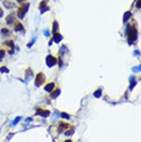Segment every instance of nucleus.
<instances>
[{"instance_id": "obj_20", "label": "nucleus", "mask_w": 141, "mask_h": 142, "mask_svg": "<svg viewBox=\"0 0 141 142\" xmlns=\"http://www.w3.org/2000/svg\"><path fill=\"white\" fill-rule=\"evenodd\" d=\"M93 95H94V96H95L96 98H100V96L102 95V90H101V89H98V90L95 91V92L93 93Z\"/></svg>"}, {"instance_id": "obj_24", "label": "nucleus", "mask_w": 141, "mask_h": 142, "mask_svg": "<svg viewBox=\"0 0 141 142\" xmlns=\"http://www.w3.org/2000/svg\"><path fill=\"white\" fill-rule=\"evenodd\" d=\"M4 55H5V51L4 50H0V61L4 59Z\"/></svg>"}, {"instance_id": "obj_23", "label": "nucleus", "mask_w": 141, "mask_h": 142, "mask_svg": "<svg viewBox=\"0 0 141 142\" xmlns=\"http://www.w3.org/2000/svg\"><path fill=\"white\" fill-rule=\"evenodd\" d=\"M59 126H60V129L62 130V129H64V128H67L68 125L67 124H65V123H64V122H60V125H59Z\"/></svg>"}, {"instance_id": "obj_17", "label": "nucleus", "mask_w": 141, "mask_h": 142, "mask_svg": "<svg viewBox=\"0 0 141 142\" xmlns=\"http://www.w3.org/2000/svg\"><path fill=\"white\" fill-rule=\"evenodd\" d=\"M67 51H68V49H67L66 46H65V45H62V46H61V48H60V50H59V55L63 56L65 53L67 52Z\"/></svg>"}, {"instance_id": "obj_28", "label": "nucleus", "mask_w": 141, "mask_h": 142, "mask_svg": "<svg viewBox=\"0 0 141 142\" xmlns=\"http://www.w3.org/2000/svg\"><path fill=\"white\" fill-rule=\"evenodd\" d=\"M44 35L46 37H49L50 36V32H49V31L48 30H45L44 31Z\"/></svg>"}, {"instance_id": "obj_33", "label": "nucleus", "mask_w": 141, "mask_h": 142, "mask_svg": "<svg viewBox=\"0 0 141 142\" xmlns=\"http://www.w3.org/2000/svg\"><path fill=\"white\" fill-rule=\"evenodd\" d=\"M62 65H63V63H62V59H59V67H62Z\"/></svg>"}, {"instance_id": "obj_18", "label": "nucleus", "mask_w": 141, "mask_h": 142, "mask_svg": "<svg viewBox=\"0 0 141 142\" xmlns=\"http://www.w3.org/2000/svg\"><path fill=\"white\" fill-rule=\"evenodd\" d=\"M60 94V90L58 89V90H56L55 92H53L52 93V95H51V97L52 98V99H56V98H58V95Z\"/></svg>"}, {"instance_id": "obj_4", "label": "nucleus", "mask_w": 141, "mask_h": 142, "mask_svg": "<svg viewBox=\"0 0 141 142\" xmlns=\"http://www.w3.org/2000/svg\"><path fill=\"white\" fill-rule=\"evenodd\" d=\"M45 63L48 67H52V66L57 64V59L52 56V55H48L45 59Z\"/></svg>"}, {"instance_id": "obj_9", "label": "nucleus", "mask_w": 141, "mask_h": 142, "mask_svg": "<svg viewBox=\"0 0 141 142\" xmlns=\"http://www.w3.org/2000/svg\"><path fill=\"white\" fill-rule=\"evenodd\" d=\"M3 4L6 9H12L13 7H15V4L12 3V2L10 1V0H4V1L3 2Z\"/></svg>"}, {"instance_id": "obj_22", "label": "nucleus", "mask_w": 141, "mask_h": 142, "mask_svg": "<svg viewBox=\"0 0 141 142\" xmlns=\"http://www.w3.org/2000/svg\"><path fill=\"white\" fill-rule=\"evenodd\" d=\"M130 83H131V86H130V89L133 90V88L136 85H137V81H136L135 79H134V80H133V81H130Z\"/></svg>"}, {"instance_id": "obj_34", "label": "nucleus", "mask_w": 141, "mask_h": 142, "mask_svg": "<svg viewBox=\"0 0 141 142\" xmlns=\"http://www.w3.org/2000/svg\"><path fill=\"white\" fill-rule=\"evenodd\" d=\"M25 1H26V0H17V2H18V3H23V2H25Z\"/></svg>"}, {"instance_id": "obj_6", "label": "nucleus", "mask_w": 141, "mask_h": 142, "mask_svg": "<svg viewBox=\"0 0 141 142\" xmlns=\"http://www.w3.org/2000/svg\"><path fill=\"white\" fill-rule=\"evenodd\" d=\"M5 45L8 46V47L11 48V50L9 51V53L10 54H13L14 53V49H15V45H14V42L12 40H8L5 42Z\"/></svg>"}, {"instance_id": "obj_27", "label": "nucleus", "mask_w": 141, "mask_h": 142, "mask_svg": "<svg viewBox=\"0 0 141 142\" xmlns=\"http://www.w3.org/2000/svg\"><path fill=\"white\" fill-rule=\"evenodd\" d=\"M130 28H131V25L130 24H127V26H126V29H125V34H128V32H129V31H130Z\"/></svg>"}, {"instance_id": "obj_21", "label": "nucleus", "mask_w": 141, "mask_h": 142, "mask_svg": "<svg viewBox=\"0 0 141 142\" xmlns=\"http://www.w3.org/2000/svg\"><path fill=\"white\" fill-rule=\"evenodd\" d=\"M21 117H17L16 119H14V120H13V122H12V126H15V125H17V123H18L19 121L21 120Z\"/></svg>"}, {"instance_id": "obj_32", "label": "nucleus", "mask_w": 141, "mask_h": 142, "mask_svg": "<svg viewBox=\"0 0 141 142\" xmlns=\"http://www.w3.org/2000/svg\"><path fill=\"white\" fill-rule=\"evenodd\" d=\"M4 16V11L2 10V8L0 7V17H2Z\"/></svg>"}, {"instance_id": "obj_2", "label": "nucleus", "mask_w": 141, "mask_h": 142, "mask_svg": "<svg viewBox=\"0 0 141 142\" xmlns=\"http://www.w3.org/2000/svg\"><path fill=\"white\" fill-rule=\"evenodd\" d=\"M128 42L129 44H133V42H135L138 39V31L135 27L130 28V31L128 32Z\"/></svg>"}, {"instance_id": "obj_3", "label": "nucleus", "mask_w": 141, "mask_h": 142, "mask_svg": "<svg viewBox=\"0 0 141 142\" xmlns=\"http://www.w3.org/2000/svg\"><path fill=\"white\" fill-rule=\"evenodd\" d=\"M45 81V76L43 72H38L37 74L36 79H35V86L39 87L44 84V82Z\"/></svg>"}, {"instance_id": "obj_1", "label": "nucleus", "mask_w": 141, "mask_h": 142, "mask_svg": "<svg viewBox=\"0 0 141 142\" xmlns=\"http://www.w3.org/2000/svg\"><path fill=\"white\" fill-rule=\"evenodd\" d=\"M29 8H30V4L29 3L22 4L20 7L17 9V17H18V18L23 19L24 17H25V14L27 13Z\"/></svg>"}, {"instance_id": "obj_15", "label": "nucleus", "mask_w": 141, "mask_h": 142, "mask_svg": "<svg viewBox=\"0 0 141 142\" xmlns=\"http://www.w3.org/2000/svg\"><path fill=\"white\" fill-rule=\"evenodd\" d=\"M54 83H49V84H47V85L45 86V90L46 91V92H51L52 90H53V88H54Z\"/></svg>"}, {"instance_id": "obj_7", "label": "nucleus", "mask_w": 141, "mask_h": 142, "mask_svg": "<svg viewBox=\"0 0 141 142\" xmlns=\"http://www.w3.org/2000/svg\"><path fill=\"white\" fill-rule=\"evenodd\" d=\"M37 114H39L42 117H48L50 115V111L48 110H43V109H37Z\"/></svg>"}, {"instance_id": "obj_25", "label": "nucleus", "mask_w": 141, "mask_h": 142, "mask_svg": "<svg viewBox=\"0 0 141 142\" xmlns=\"http://www.w3.org/2000/svg\"><path fill=\"white\" fill-rule=\"evenodd\" d=\"M133 71L134 72H139L140 71H141V67H140V65H138V66H136V67L133 68Z\"/></svg>"}, {"instance_id": "obj_11", "label": "nucleus", "mask_w": 141, "mask_h": 142, "mask_svg": "<svg viewBox=\"0 0 141 142\" xmlns=\"http://www.w3.org/2000/svg\"><path fill=\"white\" fill-rule=\"evenodd\" d=\"M5 21H6V24H12L13 22L15 21L14 15H13V14L8 15V16L6 17V18H5Z\"/></svg>"}, {"instance_id": "obj_30", "label": "nucleus", "mask_w": 141, "mask_h": 142, "mask_svg": "<svg viewBox=\"0 0 141 142\" xmlns=\"http://www.w3.org/2000/svg\"><path fill=\"white\" fill-rule=\"evenodd\" d=\"M34 42H35V39H33V40H32V41H31L30 43H29V44H28V45H27V46H28V47H29V48H30V47H32V45H33V44H34Z\"/></svg>"}, {"instance_id": "obj_16", "label": "nucleus", "mask_w": 141, "mask_h": 142, "mask_svg": "<svg viewBox=\"0 0 141 142\" xmlns=\"http://www.w3.org/2000/svg\"><path fill=\"white\" fill-rule=\"evenodd\" d=\"M0 33H1L2 36L6 37L10 34V31H9V29H7V28H2L1 31H0Z\"/></svg>"}, {"instance_id": "obj_26", "label": "nucleus", "mask_w": 141, "mask_h": 142, "mask_svg": "<svg viewBox=\"0 0 141 142\" xmlns=\"http://www.w3.org/2000/svg\"><path fill=\"white\" fill-rule=\"evenodd\" d=\"M60 115H61V117H62V118H65V119H70V116L67 113H65V112H62Z\"/></svg>"}, {"instance_id": "obj_29", "label": "nucleus", "mask_w": 141, "mask_h": 142, "mask_svg": "<svg viewBox=\"0 0 141 142\" xmlns=\"http://www.w3.org/2000/svg\"><path fill=\"white\" fill-rule=\"evenodd\" d=\"M74 132V130H70V131H68V132H65V135H72V134Z\"/></svg>"}, {"instance_id": "obj_5", "label": "nucleus", "mask_w": 141, "mask_h": 142, "mask_svg": "<svg viewBox=\"0 0 141 142\" xmlns=\"http://www.w3.org/2000/svg\"><path fill=\"white\" fill-rule=\"evenodd\" d=\"M39 10H40L41 14L45 13V12H48L50 10V7L47 6V0H43L39 4Z\"/></svg>"}, {"instance_id": "obj_19", "label": "nucleus", "mask_w": 141, "mask_h": 142, "mask_svg": "<svg viewBox=\"0 0 141 142\" xmlns=\"http://www.w3.org/2000/svg\"><path fill=\"white\" fill-rule=\"evenodd\" d=\"M9 72H10V70L8 69L6 66H1L0 67V72L2 73H8Z\"/></svg>"}, {"instance_id": "obj_35", "label": "nucleus", "mask_w": 141, "mask_h": 142, "mask_svg": "<svg viewBox=\"0 0 141 142\" xmlns=\"http://www.w3.org/2000/svg\"><path fill=\"white\" fill-rule=\"evenodd\" d=\"M65 142H72V140H70V139H69V140H66Z\"/></svg>"}, {"instance_id": "obj_13", "label": "nucleus", "mask_w": 141, "mask_h": 142, "mask_svg": "<svg viewBox=\"0 0 141 142\" xmlns=\"http://www.w3.org/2000/svg\"><path fill=\"white\" fill-rule=\"evenodd\" d=\"M131 17H132V12H125L124 16H123V22H124V23H126V22L131 18Z\"/></svg>"}, {"instance_id": "obj_8", "label": "nucleus", "mask_w": 141, "mask_h": 142, "mask_svg": "<svg viewBox=\"0 0 141 142\" xmlns=\"http://www.w3.org/2000/svg\"><path fill=\"white\" fill-rule=\"evenodd\" d=\"M63 39V36L60 34V33H58V32H57V33H55V34H53V37H52V41H54L55 43H59L61 40Z\"/></svg>"}, {"instance_id": "obj_12", "label": "nucleus", "mask_w": 141, "mask_h": 142, "mask_svg": "<svg viewBox=\"0 0 141 142\" xmlns=\"http://www.w3.org/2000/svg\"><path fill=\"white\" fill-rule=\"evenodd\" d=\"M24 29H25L24 28V25L20 23V22H17L14 26L15 32H21V31H24Z\"/></svg>"}, {"instance_id": "obj_14", "label": "nucleus", "mask_w": 141, "mask_h": 142, "mask_svg": "<svg viewBox=\"0 0 141 142\" xmlns=\"http://www.w3.org/2000/svg\"><path fill=\"white\" fill-rule=\"evenodd\" d=\"M58 28H59V25H58V21L55 20L53 22V24H52V34H55V33L58 32Z\"/></svg>"}, {"instance_id": "obj_31", "label": "nucleus", "mask_w": 141, "mask_h": 142, "mask_svg": "<svg viewBox=\"0 0 141 142\" xmlns=\"http://www.w3.org/2000/svg\"><path fill=\"white\" fill-rule=\"evenodd\" d=\"M136 6H137V8H138V9H140V7H141V5H140V0H138V2H137V4H136Z\"/></svg>"}, {"instance_id": "obj_10", "label": "nucleus", "mask_w": 141, "mask_h": 142, "mask_svg": "<svg viewBox=\"0 0 141 142\" xmlns=\"http://www.w3.org/2000/svg\"><path fill=\"white\" fill-rule=\"evenodd\" d=\"M33 77V72L31 68H27V70L25 71V79L26 80H29L32 78Z\"/></svg>"}]
</instances>
